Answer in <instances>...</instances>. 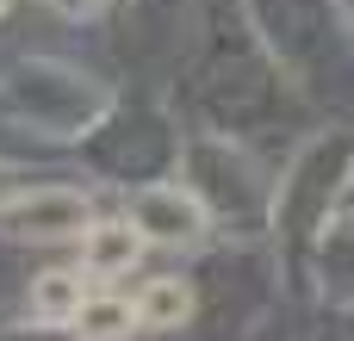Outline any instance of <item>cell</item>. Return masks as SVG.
Instances as JSON below:
<instances>
[{"instance_id":"cell-1","label":"cell","mask_w":354,"mask_h":341,"mask_svg":"<svg viewBox=\"0 0 354 341\" xmlns=\"http://www.w3.org/2000/svg\"><path fill=\"white\" fill-rule=\"evenodd\" d=\"M87 224H93V205L81 186H19L0 205V230L25 242H81Z\"/></svg>"},{"instance_id":"cell-2","label":"cell","mask_w":354,"mask_h":341,"mask_svg":"<svg viewBox=\"0 0 354 341\" xmlns=\"http://www.w3.org/2000/svg\"><path fill=\"white\" fill-rule=\"evenodd\" d=\"M124 217L143 230V242H199V230H205V205H199V193L180 186V180L137 186Z\"/></svg>"},{"instance_id":"cell-7","label":"cell","mask_w":354,"mask_h":341,"mask_svg":"<svg viewBox=\"0 0 354 341\" xmlns=\"http://www.w3.org/2000/svg\"><path fill=\"white\" fill-rule=\"evenodd\" d=\"M44 6H56L62 19H93V12H100L106 0H44Z\"/></svg>"},{"instance_id":"cell-4","label":"cell","mask_w":354,"mask_h":341,"mask_svg":"<svg viewBox=\"0 0 354 341\" xmlns=\"http://www.w3.org/2000/svg\"><path fill=\"white\" fill-rule=\"evenodd\" d=\"M81 304H87V273L81 267H50V273L31 280V317L37 323L62 329V323H75Z\"/></svg>"},{"instance_id":"cell-3","label":"cell","mask_w":354,"mask_h":341,"mask_svg":"<svg viewBox=\"0 0 354 341\" xmlns=\"http://www.w3.org/2000/svg\"><path fill=\"white\" fill-rule=\"evenodd\" d=\"M137 261H143V230L131 217H106V224H87L81 230V273L87 280L131 273Z\"/></svg>"},{"instance_id":"cell-6","label":"cell","mask_w":354,"mask_h":341,"mask_svg":"<svg viewBox=\"0 0 354 341\" xmlns=\"http://www.w3.org/2000/svg\"><path fill=\"white\" fill-rule=\"evenodd\" d=\"M81 341H124L137 329V311H131V298H112V292H87V304L75 311V323H68Z\"/></svg>"},{"instance_id":"cell-9","label":"cell","mask_w":354,"mask_h":341,"mask_svg":"<svg viewBox=\"0 0 354 341\" xmlns=\"http://www.w3.org/2000/svg\"><path fill=\"white\" fill-rule=\"evenodd\" d=\"M0 12H6V0H0Z\"/></svg>"},{"instance_id":"cell-8","label":"cell","mask_w":354,"mask_h":341,"mask_svg":"<svg viewBox=\"0 0 354 341\" xmlns=\"http://www.w3.org/2000/svg\"><path fill=\"white\" fill-rule=\"evenodd\" d=\"M12 193H19V174H12V168H0V205H6Z\"/></svg>"},{"instance_id":"cell-5","label":"cell","mask_w":354,"mask_h":341,"mask_svg":"<svg viewBox=\"0 0 354 341\" xmlns=\"http://www.w3.org/2000/svg\"><path fill=\"white\" fill-rule=\"evenodd\" d=\"M131 311H137V329H180V323L193 317V286H187L180 273H156V280L131 298Z\"/></svg>"}]
</instances>
